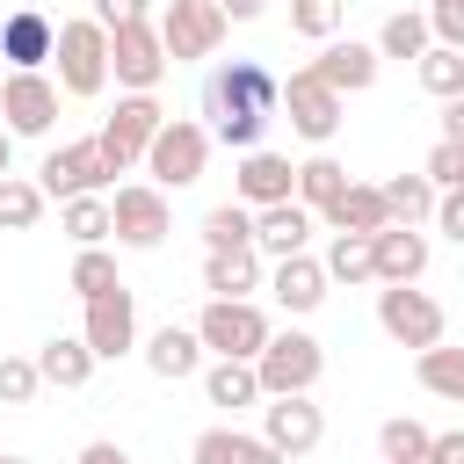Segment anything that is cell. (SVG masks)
I'll return each mask as SVG.
<instances>
[{"instance_id": "cell-1", "label": "cell", "mask_w": 464, "mask_h": 464, "mask_svg": "<svg viewBox=\"0 0 464 464\" xmlns=\"http://www.w3.org/2000/svg\"><path fill=\"white\" fill-rule=\"evenodd\" d=\"M276 109H283V80L261 65V58H225V65H210V80H203V130L218 138V145H232V152H254L261 138H268V123H276Z\"/></svg>"}, {"instance_id": "cell-2", "label": "cell", "mask_w": 464, "mask_h": 464, "mask_svg": "<svg viewBox=\"0 0 464 464\" xmlns=\"http://www.w3.org/2000/svg\"><path fill=\"white\" fill-rule=\"evenodd\" d=\"M51 80H58V94H72V102H94L102 87H109V29L94 22V14H72V22H58V44H51Z\"/></svg>"}, {"instance_id": "cell-3", "label": "cell", "mask_w": 464, "mask_h": 464, "mask_svg": "<svg viewBox=\"0 0 464 464\" xmlns=\"http://www.w3.org/2000/svg\"><path fill=\"white\" fill-rule=\"evenodd\" d=\"M138 167L152 174V188H196L203 167H210V130L188 123V116H167V123L152 130V145H145Z\"/></svg>"}, {"instance_id": "cell-4", "label": "cell", "mask_w": 464, "mask_h": 464, "mask_svg": "<svg viewBox=\"0 0 464 464\" xmlns=\"http://www.w3.org/2000/svg\"><path fill=\"white\" fill-rule=\"evenodd\" d=\"M319 370H326V348H319L304 326H283V334H268V341H261V355H254L261 399H283V392H312V384H319Z\"/></svg>"}, {"instance_id": "cell-5", "label": "cell", "mask_w": 464, "mask_h": 464, "mask_svg": "<svg viewBox=\"0 0 464 464\" xmlns=\"http://www.w3.org/2000/svg\"><path fill=\"white\" fill-rule=\"evenodd\" d=\"M268 334H276V326H268V312H261L254 297H210V304L196 312V341H203L210 355H239V362H254Z\"/></svg>"}, {"instance_id": "cell-6", "label": "cell", "mask_w": 464, "mask_h": 464, "mask_svg": "<svg viewBox=\"0 0 464 464\" xmlns=\"http://www.w3.org/2000/svg\"><path fill=\"white\" fill-rule=\"evenodd\" d=\"M167 44H160V22H123V29H109V80L123 87V94H152L160 80H167Z\"/></svg>"}, {"instance_id": "cell-7", "label": "cell", "mask_w": 464, "mask_h": 464, "mask_svg": "<svg viewBox=\"0 0 464 464\" xmlns=\"http://www.w3.org/2000/svg\"><path fill=\"white\" fill-rule=\"evenodd\" d=\"M160 123H167L160 94H116L109 123L94 130V138H102V160H109L116 174H130V167L145 160V145H152V130H160Z\"/></svg>"}, {"instance_id": "cell-8", "label": "cell", "mask_w": 464, "mask_h": 464, "mask_svg": "<svg viewBox=\"0 0 464 464\" xmlns=\"http://www.w3.org/2000/svg\"><path fill=\"white\" fill-rule=\"evenodd\" d=\"M116 181V167L102 160V138H72V145H51L44 152V167H36V188L44 196H102Z\"/></svg>"}, {"instance_id": "cell-9", "label": "cell", "mask_w": 464, "mask_h": 464, "mask_svg": "<svg viewBox=\"0 0 464 464\" xmlns=\"http://www.w3.org/2000/svg\"><path fill=\"white\" fill-rule=\"evenodd\" d=\"M51 123H58V80L51 72H0V130L51 138Z\"/></svg>"}, {"instance_id": "cell-10", "label": "cell", "mask_w": 464, "mask_h": 464, "mask_svg": "<svg viewBox=\"0 0 464 464\" xmlns=\"http://www.w3.org/2000/svg\"><path fill=\"white\" fill-rule=\"evenodd\" d=\"M109 225H116V246H160L167 232H174V210H167V188H152V181H123L116 196H109Z\"/></svg>"}, {"instance_id": "cell-11", "label": "cell", "mask_w": 464, "mask_h": 464, "mask_svg": "<svg viewBox=\"0 0 464 464\" xmlns=\"http://www.w3.org/2000/svg\"><path fill=\"white\" fill-rule=\"evenodd\" d=\"M377 326L399 341V348H435L442 341V304L428 297V290H413V283H384L377 290Z\"/></svg>"}, {"instance_id": "cell-12", "label": "cell", "mask_w": 464, "mask_h": 464, "mask_svg": "<svg viewBox=\"0 0 464 464\" xmlns=\"http://www.w3.org/2000/svg\"><path fill=\"white\" fill-rule=\"evenodd\" d=\"M261 442L276 457H312L326 442V413L312 406V392H283V399H261Z\"/></svg>"}, {"instance_id": "cell-13", "label": "cell", "mask_w": 464, "mask_h": 464, "mask_svg": "<svg viewBox=\"0 0 464 464\" xmlns=\"http://www.w3.org/2000/svg\"><path fill=\"white\" fill-rule=\"evenodd\" d=\"M225 14H218V0H167V14H160V44H167V58L181 65V58H218V44H225Z\"/></svg>"}, {"instance_id": "cell-14", "label": "cell", "mask_w": 464, "mask_h": 464, "mask_svg": "<svg viewBox=\"0 0 464 464\" xmlns=\"http://www.w3.org/2000/svg\"><path fill=\"white\" fill-rule=\"evenodd\" d=\"M341 102H348V94H334L312 65H297V72L283 80V109H290V130H297L304 145H326V138L341 130Z\"/></svg>"}, {"instance_id": "cell-15", "label": "cell", "mask_w": 464, "mask_h": 464, "mask_svg": "<svg viewBox=\"0 0 464 464\" xmlns=\"http://www.w3.org/2000/svg\"><path fill=\"white\" fill-rule=\"evenodd\" d=\"M80 341L94 348V362H116V355H130V348H138V297H130L123 283H116V290H102V297H87Z\"/></svg>"}, {"instance_id": "cell-16", "label": "cell", "mask_w": 464, "mask_h": 464, "mask_svg": "<svg viewBox=\"0 0 464 464\" xmlns=\"http://www.w3.org/2000/svg\"><path fill=\"white\" fill-rule=\"evenodd\" d=\"M51 44H58V22H51L44 7H14V14L0 22V58H7V72H44V65H51Z\"/></svg>"}, {"instance_id": "cell-17", "label": "cell", "mask_w": 464, "mask_h": 464, "mask_svg": "<svg viewBox=\"0 0 464 464\" xmlns=\"http://www.w3.org/2000/svg\"><path fill=\"white\" fill-rule=\"evenodd\" d=\"M290 188H297V167H290L283 152H268V145L239 152V167H232V196H239L246 210H261V203H283Z\"/></svg>"}, {"instance_id": "cell-18", "label": "cell", "mask_w": 464, "mask_h": 464, "mask_svg": "<svg viewBox=\"0 0 464 464\" xmlns=\"http://www.w3.org/2000/svg\"><path fill=\"white\" fill-rule=\"evenodd\" d=\"M370 261H377V283H420L428 276V232L384 225V232H370Z\"/></svg>"}, {"instance_id": "cell-19", "label": "cell", "mask_w": 464, "mask_h": 464, "mask_svg": "<svg viewBox=\"0 0 464 464\" xmlns=\"http://www.w3.org/2000/svg\"><path fill=\"white\" fill-rule=\"evenodd\" d=\"M326 290H334V283H326V268H319L312 254H283V261L268 268V297H276L290 319L319 312V304H326Z\"/></svg>"}, {"instance_id": "cell-20", "label": "cell", "mask_w": 464, "mask_h": 464, "mask_svg": "<svg viewBox=\"0 0 464 464\" xmlns=\"http://www.w3.org/2000/svg\"><path fill=\"white\" fill-rule=\"evenodd\" d=\"M377 65H384V58H377V44H355V36H348V44H341V36H326V51L312 58V72H319L334 94H362V87H377Z\"/></svg>"}, {"instance_id": "cell-21", "label": "cell", "mask_w": 464, "mask_h": 464, "mask_svg": "<svg viewBox=\"0 0 464 464\" xmlns=\"http://www.w3.org/2000/svg\"><path fill=\"white\" fill-rule=\"evenodd\" d=\"M304 239H312V210H304L297 196H283V203H261V210H254V254L283 261V254H304Z\"/></svg>"}, {"instance_id": "cell-22", "label": "cell", "mask_w": 464, "mask_h": 464, "mask_svg": "<svg viewBox=\"0 0 464 464\" xmlns=\"http://www.w3.org/2000/svg\"><path fill=\"white\" fill-rule=\"evenodd\" d=\"M138 355H145V370H152L160 384H181V377L203 370V341H196V326H174V319H167L160 334H145Z\"/></svg>"}, {"instance_id": "cell-23", "label": "cell", "mask_w": 464, "mask_h": 464, "mask_svg": "<svg viewBox=\"0 0 464 464\" xmlns=\"http://www.w3.org/2000/svg\"><path fill=\"white\" fill-rule=\"evenodd\" d=\"M36 377L58 384V392H80V384L94 377V348H87L80 334H51V341L36 348Z\"/></svg>"}, {"instance_id": "cell-24", "label": "cell", "mask_w": 464, "mask_h": 464, "mask_svg": "<svg viewBox=\"0 0 464 464\" xmlns=\"http://www.w3.org/2000/svg\"><path fill=\"white\" fill-rule=\"evenodd\" d=\"M188 457L196 464H290V457H276L261 435H246V428H203L196 442H188Z\"/></svg>"}, {"instance_id": "cell-25", "label": "cell", "mask_w": 464, "mask_h": 464, "mask_svg": "<svg viewBox=\"0 0 464 464\" xmlns=\"http://www.w3.org/2000/svg\"><path fill=\"white\" fill-rule=\"evenodd\" d=\"M334 232H384L392 225V210H384V196H377V181H348L326 210H319Z\"/></svg>"}, {"instance_id": "cell-26", "label": "cell", "mask_w": 464, "mask_h": 464, "mask_svg": "<svg viewBox=\"0 0 464 464\" xmlns=\"http://www.w3.org/2000/svg\"><path fill=\"white\" fill-rule=\"evenodd\" d=\"M203 290H210V297H254V290H261V254H254V246L203 254Z\"/></svg>"}, {"instance_id": "cell-27", "label": "cell", "mask_w": 464, "mask_h": 464, "mask_svg": "<svg viewBox=\"0 0 464 464\" xmlns=\"http://www.w3.org/2000/svg\"><path fill=\"white\" fill-rule=\"evenodd\" d=\"M203 399H210V406H261V377H254V362L218 355V362L203 370Z\"/></svg>"}, {"instance_id": "cell-28", "label": "cell", "mask_w": 464, "mask_h": 464, "mask_svg": "<svg viewBox=\"0 0 464 464\" xmlns=\"http://www.w3.org/2000/svg\"><path fill=\"white\" fill-rule=\"evenodd\" d=\"M413 377H420V392H435V399H457V406H464V348H450V341L413 348Z\"/></svg>"}, {"instance_id": "cell-29", "label": "cell", "mask_w": 464, "mask_h": 464, "mask_svg": "<svg viewBox=\"0 0 464 464\" xmlns=\"http://www.w3.org/2000/svg\"><path fill=\"white\" fill-rule=\"evenodd\" d=\"M341 188H348V167H341L334 152H312V160H297V188H290V196H297L312 218H319V210H326Z\"/></svg>"}, {"instance_id": "cell-30", "label": "cell", "mask_w": 464, "mask_h": 464, "mask_svg": "<svg viewBox=\"0 0 464 464\" xmlns=\"http://www.w3.org/2000/svg\"><path fill=\"white\" fill-rule=\"evenodd\" d=\"M377 196H384L392 225H428L435 218V181L428 174H392V181H377Z\"/></svg>"}, {"instance_id": "cell-31", "label": "cell", "mask_w": 464, "mask_h": 464, "mask_svg": "<svg viewBox=\"0 0 464 464\" xmlns=\"http://www.w3.org/2000/svg\"><path fill=\"white\" fill-rule=\"evenodd\" d=\"M428 44H435L428 7H399V14H384V29H377V58H420Z\"/></svg>"}, {"instance_id": "cell-32", "label": "cell", "mask_w": 464, "mask_h": 464, "mask_svg": "<svg viewBox=\"0 0 464 464\" xmlns=\"http://www.w3.org/2000/svg\"><path fill=\"white\" fill-rule=\"evenodd\" d=\"M58 225H65L72 246H102V239H116V225H109V196H65V203H58Z\"/></svg>"}, {"instance_id": "cell-33", "label": "cell", "mask_w": 464, "mask_h": 464, "mask_svg": "<svg viewBox=\"0 0 464 464\" xmlns=\"http://www.w3.org/2000/svg\"><path fill=\"white\" fill-rule=\"evenodd\" d=\"M326 283H377V261H370V232H334L326 246Z\"/></svg>"}, {"instance_id": "cell-34", "label": "cell", "mask_w": 464, "mask_h": 464, "mask_svg": "<svg viewBox=\"0 0 464 464\" xmlns=\"http://www.w3.org/2000/svg\"><path fill=\"white\" fill-rule=\"evenodd\" d=\"M225 246H254V210L232 196L218 210H203V254H225Z\"/></svg>"}, {"instance_id": "cell-35", "label": "cell", "mask_w": 464, "mask_h": 464, "mask_svg": "<svg viewBox=\"0 0 464 464\" xmlns=\"http://www.w3.org/2000/svg\"><path fill=\"white\" fill-rule=\"evenodd\" d=\"M428 442H435V435H428L413 413H392V420L377 428V457H384V464H428Z\"/></svg>"}, {"instance_id": "cell-36", "label": "cell", "mask_w": 464, "mask_h": 464, "mask_svg": "<svg viewBox=\"0 0 464 464\" xmlns=\"http://www.w3.org/2000/svg\"><path fill=\"white\" fill-rule=\"evenodd\" d=\"M413 72H420V87H428L435 102L464 94V51H450V44H428V51L413 58Z\"/></svg>"}, {"instance_id": "cell-37", "label": "cell", "mask_w": 464, "mask_h": 464, "mask_svg": "<svg viewBox=\"0 0 464 464\" xmlns=\"http://www.w3.org/2000/svg\"><path fill=\"white\" fill-rule=\"evenodd\" d=\"M44 188L36 181H22V174H0V232H29L36 218H44Z\"/></svg>"}, {"instance_id": "cell-38", "label": "cell", "mask_w": 464, "mask_h": 464, "mask_svg": "<svg viewBox=\"0 0 464 464\" xmlns=\"http://www.w3.org/2000/svg\"><path fill=\"white\" fill-rule=\"evenodd\" d=\"M116 283H123V276H116V254H109V246H80V254H72V290H80V297H102V290H116Z\"/></svg>"}, {"instance_id": "cell-39", "label": "cell", "mask_w": 464, "mask_h": 464, "mask_svg": "<svg viewBox=\"0 0 464 464\" xmlns=\"http://www.w3.org/2000/svg\"><path fill=\"white\" fill-rule=\"evenodd\" d=\"M36 392H44L36 355H0V406H29Z\"/></svg>"}, {"instance_id": "cell-40", "label": "cell", "mask_w": 464, "mask_h": 464, "mask_svg": "<svg viewBox=\"0 0 464 464\" xmlns=\"http://www.w3.org/2000/svg\"><path fill=\"white\" fill-rule=\"evenodd\" d=\"M290 29H297L304 44H326V36L341 29V0H290Z\"/></svg>"}, {"instance_id": "cell-41", "label": "cell", "mask_w": 464, "mask_h": 464, "mask_svg": "<svg viewBox=\"0 0 464 464\" xmlns=\"http://www.w3.org/2000/svg\"><path fill=\"white\" fill-rule=\"evenodd\" d=\"M435 188H464V145H450V138H435V152H428V167H420Z\"/></svg>"}, {"instance_id": "cell-42", "label": "cell", "mask_w": 464, "mask_h": 464, "mask_svg": "<svg viewBox=\"0 0 464 464\" xmlns=\"http://www.w3.org/2000/svg\"><path fill=\"white\" fill-rule=\"evenodd\" d=\"M428 29H435V44L464 51V0H428Z\"/></svg>"}, {"instance_id": "cell-43", "label": "cell", "mask_w": 464, "mask_h": 464, "mask_svg": "<svg viewBox=\"0 0 464 464\" xmlns=\"http://www.w3.org/2000/svg\"><path fill=\"white\" fill-rule=\"evenodd\" d=\"M428 225L464 246V188H435V218H428Z\"/></svg>"}, {"instance_id": "cell-44", "label": "cell", "mask_w": 464, "mask_h": 464, "mask_svg": "<svg viewBox=\"0 0 464 464\" xmlns=\"http://www.w3.org/2000/svg\"><path fill=\"white\" fill-rule=\"evenodd\" d=\"M94 22L102 29H123V22H152V7L145 0H94Z\"/></svg>"}, {"instance_id": "cell-45", "label": "cell", "mask_w": 464, "mask_h": 464, "mask_svg": "<svg viewBox=\"0 0 464 464\" xmlns=\"http://www.w3.org/2000/svg\"><path fill=\"white\" fill-rule=\"evenodd\" d=\"M428 464H464V428L435 435V442H428Z\"/></svg>"}, {"instance_id": "cell-46", "label": "cell", "mask_w": 464, "mask_h": 464, "mask_svg": "<svg viewBox=\"0 0 464 464\" xmlns=\"http://www.w3.org/2000/svg\"><path fill=\"white\" fill-rule=\"evenodd\" d=\"M442 138H450V145H464V94H450V102H442Z\"/></svg>"}, {"instance_id": "cell-47", "label": "cell", "mask_w": 464, "mask_h": 464, "mask_svg": "<svg viewBox=\"0 0 464 464\" xmlns=\"http://www.w3.org/2000/svg\"><path fill=\"white\" fill-rule=\"evenodd\" d=\"M80 464H130V450H123V442H87Z\"/></svg>"}, {"instance_id": "cell-48", "label": "cell", "mask_w": 464, "mask_h": 464, "mask_svg": "<svg viewBox=\"0 0 464 464\" xmlns=\"http://www.w3.org/2000/svg\"><path fill=\"white\" fill-rule=\"evenodd\" d=\"M261 7H268V0H218V14H225V22H254Z\"/></svg>"}, {"instance_id": "cell-49", "label": "cell", "mask_w": 464, "mask_h": 464, "mask_svg": "<svg viewBox=\"0 0 464 464\" xmlns=\"http://www.w3.org/2000/svg\"><path fill=\"white\" fill-rule=\"evenodd\" d=\"M0 174H14V138L0 130Z\"/></svg>"}, {"instance_id": "cell-50", "label": "cell", "mask_w": 464, "mask_h": 464, "mask_svg": "<svg viewBox=\"0 0 464 464\" xmlns=\"http://www.w3.org/2000/svg\"><path fill=\"white\" fill-rule=\"evenodd\" d=\"M0 464H29V457H7V450H0Z\"/></svg>"}, {"instance_id": "cell-51", "label": "cell", "mask_w": 464, "mask_h": 464, "mask_svg": "<svg viewBox=\"0 0 464 464\" xmlns=\"http://www.w3.org/2000/svg\"><path fill=\"white\" fill-rule=\"evenodd\" d=\"M0 72H7V58H0Z\"/></svg>"}, {"instance_id": "cell-52", "label": "cell", "mask_w": 464, "mask_h": 464, "mask_svg": "<svg viewBox=\"0 0 464 464\" xmlns=\"http://www.w3.org/2000/svg\"><path fill=\"white\" fill-rule=\"evenodd\" d=\"M377 464H384V457H377Z\"/></svg>"}]
</instances>
